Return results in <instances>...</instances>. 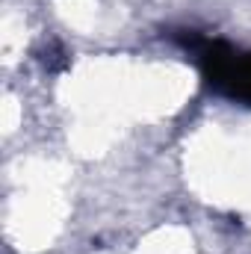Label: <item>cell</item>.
Masks as SVG:
<instances>
[{"instance_id": "obj_1", "label": "cell", "mask_w": 251, "mask_h": 254, "mask_svg": "<svg viewBox=\"0 0 251 254\" xmlns=\"http://www.w3.org/2000/svg\"><path fill=\"white\" fill-rule=\"evenodd\" d=\"M213 65V80L216 83H225L231 89V95H240V98H249L251 101V57H210Z\"/></svg>"}]
</instances>
